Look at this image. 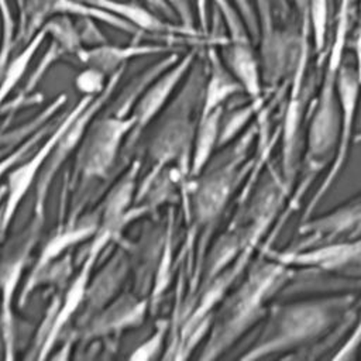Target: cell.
Wrapping results in <instances>:
<instances>
[{"mask_svg":"<svg viewBox=\"0 0 361 361\" xmlns=\"http://www.w3.org/2000/svg\"><path fill=\"white\" fill-rule=\"evenodd\" d=\"M257 135L258 124H251L234 141L219 148L203 171L190 179L185 212L189 231L180 252V258L186 257V272L190 274L189 300L199 288L200 269L213 230L238 185L254 166L255 158L248 161V155Z\"/></svg>","mask_w":361,"mask_h":361,"instance_id":"obj_1","label":"cell"},{"mask_svg":"<svg viewBox=\"0 0 361 361\" xmlns=\"http://www.w3.org/2000/svg\"><path fill=\"white\" fill-rule=\"evenodd\" d=\"M358 299V295L347 292L269 306L262 330L240 358L257 360L305 350L313 358L316 350L331 348L354 326L360 313Z\"/></svg>","mask_w":361,"mask_h":361,"instance_id":"obj_2","label":"cell"},{"mask_svg":"<svg viewBox=\"0 0 361 361\" xmlns=\"http://www.w3.org/2000/svg\"><path fill=\"white\" fill-rule=\"evenodd\" d=\"M295 268L264 254L251 262L240 285L227 293L213 313L200 360H214L233 347L254 324L265 317L269 300L295 278Z\"/></svg>","mask_w":361,"mask_h":361,"instance_id":"obj_3","label":"cell"},{"mask_svg":"<svg viewBox=\"0 0 361 361\" xmlns=\"http://www.w3.org/2000/svg\"><path fill=\"white\" fill-rule=\"evenodd\" d=\"M353 3L350 0H341L340 10L337 14L336 34L330 47L329 59L326 65V72L320 85L319 94L314 100L307 142L305 152V169L302 180H299L298 189L290 199L288 209L299 207V202L303 193L309 189L316 173L323 171L327 161L334 155L338 128H340V104L337 94V75L344 61V48L347 44L350 17H351Z\"/></svg>","mask_w":361,"mask_h":361,"instance_id":"obj_4","label":"cell"},{"mask_svg":"<svg viewBox=\"0 0 361 361\" xmlns=\"http://www.w3.org/2000/svg\"><path fill=\"white\" fill-rule=\"evenodd\" d=\"M206 80V61H195L185 76L178 94L161 113V120L148 142L151 166L148 173H158L175 166L185 179H190L193 140L202 110Z\"/></svg>","mask_w":361,"mask_h":361,"instance_id":"obj_5","label":"cell"},{"mask_svg":"<svg viewBox=\"0 0 361 361\" xmlns=\"http://www.w3.org/2000/svg\"><path fill=\"white\" fill-rule=\"evenodd\" d=\"M134 123L133 114L118 113L110 106L107 110L103 107L92 118L76 148L72 173L65 179L68 193L75 190L76 195L71 204L80 197L83 189L94 182H104L118 171L123 145Z\"/></svg>","mask_w":361,"mask_h":361,"instance_id":"obj_6","label":"cell"},{"mask_svg":"<svg viewBox=\"0 0 361 361\" xmlns=\"http://www.w3.org/2000/svg\"><path fill=\"white\" fill-rule=\"evenodd\" d=\"M44 224L45 221L31 217L25 228L16 237L4 241L6 244L0 250V310L6 341V360L16 358L14 299L31 254L39 241Z\"/></svg>","mask_w":361,"mask_h":361,"instance_id":"obj_7","label":"cell"},{"mask_svg":"<svg viewBox=\"0 0 361 361\" xmlns=\"http://www.w3.org/2000/svg\"><path fill=\"white\" fill-rule=\"evenodd\" d=\"M337 94H338V104H340V128H338V138L336 151L331 159V164L327 169V173L313 196L310 197L309 203L305 207L302 220H307L312 217L314 209L322 202V199L329 193L330 188L340 176L348 154L350 145L354 141V123L357 118V110L360 104L361 96V79L357 71L355 63H350L343 61L337 75Z\"/></svg>","mask_w":361,"mask_h":361,"instance_id":"obj_8","label":"cell"},{"mask_svg":"<svg viewBox=\"0 0 361 361\" xmlns=\"http://www.w3.org/2000/svg\"><path fill=\"white\" fill-rule=\"evenodd\" d=\"M261 251L295 269H312L338 278L361 279V235L338 238L303 250L262 248Z\"/></svg>","mask_w":361,"mask_h":361,"instance_id":"obj_9","label":"cell"},{"mask_svg":"<svg viewBox=\"0 0 361 361\" xmlns=\"http://www.w3.org/2000/svg\"><path fill=\"white\" fill-rule=\"evenodd\" d=\"M126 71V66L120 68L117 72L110 75L106 89L97 94L89 106L68 126V128L63 131V134L59 137L58 142L55 144L51 155L48 157L37 182H35V190H34V207H32V217H37L42 221H45V210H47V199L49 188L58 175L61 166L63 162L76 151L78 145L80 144L85 131L92 121V118L106 106V103L111 99L117 85L120 83V79L123 78V73Z\"/></svg>","mask_w":361,"mask_h":361,"instance_id":"obj_10","label":"cell"},{"mask_svg":"<svg viewBox=\"0 0 361 361\" xmlns=\"http://www.w3.org/2000/svg\"><path fill=\"white\" fill-rule=\"evenodd\" d=\"M93 99L94 97H90V96H82L80 100L59 121L55 123L54 128L39 142V145L25 159H23L17 166H14L8 172L7 182H6V197L3 202V228L6 235L8 233V228L13 223V219L18 206L21 204L30 188L35 185L59 137L63 134L68 126L89 106V103Z\"/></svg>","mask_w":361,"mask_h":361,"instance_id":"obj_11","label":"cell"},{"mask_svg":"<svg viewBox=\"0 0 361 361\" xmlns=\"http://www.w3.org/2000/svg\"><path fill=\"white\" fill-rule=\"evenodd\" d=\"M55 16L90 17L118 31L130 34L134 38L148 37L121 17L82 0H24L23 7L18 10L16 44L24 47L44 27V24Z\"/></svg>","mask_w":361,"mask_h":361,"instance_id":"obj_12","label":"cell"},{"mask_svg":"<svg viewBox=\"0 0 361 361\" xmlns=\"http://www.w3.org/2000/svg\"><path fill=\"white\" fill-rule=\"evenodd\" d=\"M196 56H197V48L195 47L193 49L188 51L182 58H179L171 68H168L159 76H157L145 87V90L142 92V94L140 96V99L137 100L131 111V114L135 118V123L123 145V151L120 157L121 168L128 166V158L134 147L137 145L138 140L141 138L142 133L151 124V121L155 120L162 113V109L166 107L175 89L185 79L192 65L195 63Z\"/></svg>","mask_w":361,"mask_h":361,"instance_id":"obj_13","label":"cell"},{"mask_svg":"<svg viewBox=\"0 0 361 361\" xmlns=\"http://www.w3.org/2000/svg\"><path fill=\"white\" fill-rule=\"evenodd\" d=\"M149 312V299L137 292H121L86 323L72 327L71 341L89 344L100 338L120 337L124 331L141 326Z\"/></svg>","mask_w":361,"mask_h":361,"instance_id":"obj_14","label":"cell"},{"mask_svg":"<svg viewBox=\"0 0 361 361\" xmlns=\"http://www.w3.org/2000/svg\"><path fill=\"white\" fill-rule=\"evenodd\" d=\"M131 271V259L126 247H120L106 259L99 272L89 281L83 302L73 319V326L78 327L86 323L92 316L110 303L118 293L124 281Z\"/></svg>","mask_w":361,"mask_h":361,"instance_id":"obj_15","label":"cell"},{"mask_svg":"<svg viewBox=\"0 0 361 361\" xmlns=\"http://www.w3.org/2000/svg\"><path fill=\"white\" fill-rule=\"evenodd\" d=\"M87 4L96 6L104 11H109L117 17H121L140 31L147 35H155L159 38H168L173 42H178L179 37L182 38H199L202 34L197 30H189L182 24H173L171 21L162 20L147 7L133 3V1H120V0H82Z\"/></svg>","mask_w":361,"mask_h":361,"instance_id":"obj_16","label":"cell"},{"mask_svg":"<svg viewBox=\"0 0 361 361\" xmlns=\"http://www.w3.org/2000/svg\"><path fill=\"white\" fill-rule=\"evenodd\" d=\"M135 38L131 44L127 45H114L104 42L94 47H85L76 55L75 61L83 66H92L107 76L117 72L120 68L127 66V62L148 55H164L172 51H178L173 44H141Z\"/></svg>","mask_w":361,"mask_h":361,"instance_id":"obj_17","label":"cell"},{"mask_svg":"<svg viewBox=\"0 0 361 361\" xmlns=\"http://www.w3.org/2000/svg\"><path fill=\"white\" fill-rule=\"evenodd\" d=\"M100 223V212L96 209L92 213L83 214L73 221H65L59 224L54 234L42 245L38 258L30 269V274L38 272L41 268L62 257L71 247L78 245L86 240H90L96 233Z\"/></svg>","mask_w":361,"mask_h":361,"instance_id":"obj_18","label":"cell"},{"mask_svg":"<svg viewBox=\"0 0 361 361\" xmlns=\"http://www.w3.org/2000/svg\"><path fill=\"white\" fill-rule=\"evenodd\" d=\"M216 45L217 42L212 41L206 47V80L200 116L209 114L219 107H224L230 97L244 92L217 52Z\"/></svg>","mask_w":361,"mask_h":361,"instance_id":"obj_19","label":"cell"},{"mask_svg":"<svg viewBox=\"0 0 361 361\" xmlns=\"http://www.w3.org/2000/svg\"><path fill=\"white\" fill-rule=\"evenodd\" d=\"M224 48L223 61L241 85L244 93L251 100L262 99V75L259 58L255 55L251 41L230 42L221 45Z\"/></svg>","mask_w":361,"mask_h":361,"instance_id":"obj_20","label":"cell"},{"mask_svg":"<svg viewBox=\"0 0 361 361\" xmlns=\"http://www.w3.org/2000/svg\"><path fill=\"white\" fill-rule=\"evenodd\" d=\"M224 107H219L209 114L200 116L195 133L193 149H192V162H190V178L197 176L209 159L213 157L219 144V131L220 120L223 116Z\"/></svg>","mask_w":361,"mask_h":361,"instance_id":"obj_21","label":"cell"},{"mask_svg":"<svg viewBox=\"0 0 361 361\" xmlns=\"http://www.w3.org/2000/svg\"><path fill=\"white\" fill-rule=\"evenodd\" d=\"M165 241L164 247L159 255V261L155 269L154 281H152V288L151 293L148 296L149 299V313H155L164 293L166 292L168 286L172 282V275L176 268L173 264V240H175V214H173V207L169 209L168 216H166V224H165Z\"/></svg>","mask_w":361,"mask_h":361,"instance_id":"obj_22","label":"cell"},{"mask_svg":"<svg viewBox=\"0 0 361 361\" xmlns=\"http://www.w3.org/2000/svg\"><path fill=\"white\" fill-rule=\"evenodd\" d=\"M66 100H68V96L65 93H61L27 123L11 130L6 128V124L1 126L0 127V157L6 155L8 151L16 148L30 135H32L37 130L48 124L49 120L66 104Z\"/></svg>","mask_w":361,"mask_h":361,"instance_id":"obj_23","label":"cell"},{"mask_svg":"<svg viewBox=\"0 0 361 361\" xmlns=\"http://www.w3.org/2000/svg\"><path fill=\"white\" fill-rule=\"evenodd\" d=\"M261 107H262V99L261 100L250 99L248 103L241 104L238 107H233L230 110L224 109L220 120L217 149L234 141L248 127V123L251 121V118L259 113Z\"/></svg>","mask_w":361,"mask_h":361,"instance_id":"obj_24","label":"cell"},{"mask_svg":"<svg viewBox=\"0 0 361 361\" xmlns=\"http://www.w3.org/2000/svg\"><path fill=\"white\" fill-rule=\"evenodd\" d=\"M44 28L47 31V37L49 35L51 41L56 42L63 49L66 61H75L80 49L85 48L72 16H55L44 24Z\"/></svg>","mask_w":361,"mask_h":361,"instance_id":"obj_25","label":"cell"},{"mask_svg":"<svg viewBox=\"0 0 361 361\" xmlns=\"http://www.w3.org/2000/svg\"><path fill=\"white\" fill-rule=\"evenodd\" d=\"M17 24L13 17L8 0H0V83L4 79L16 44Z\"/></svg>","mask_w":361,"mask_h":361,"instance_id":"obj_26","label":"cell"},{"mask_svg":"<svg viewBox=\"0 0 361 361\" xmlns=\"http://www.w3.org/2000/svg\"><path fill=\"white\" fill-rule=\"evenodd\" d=\"M52 123L45 124L44 127H41L39 130H37L32 135H30L27 140H24L21 144H18L16 148H13L11 151H8L6 155L0 157V179L6 175H8V172L17 166L23 159H25L38 145L39 142L49 134V131L54 128V126H51Z\"/></svg>","mask_w":361,"mask_h":361,"instance_id":"obj_27","label":"cell"},{"mask_svg":"<svg viewBox=\"0 0 361 361\" xmlns=\"http://www.w3.org/2000/svg\"><path fill=\"white\" fill-rule=\"evenodd\" d=\"M212 3L214 4L217 13L223 18L224 25L228 31L227 41L244 42L252 39L243 16L234 3H231L230 0H212Z\"/></svg>","mask_w":361,"mask_h":361,"instance_id":"obj_28","label":"cell"},{"mask_svg":"<svg viewBox=\"0 0 361 361\" xmlns=\"http://www.w3.org/2000/svg\"><path fill=\"white\" fill-rule=\"evenodd\" d=\"M59 61H66V54L63 52V49L54 41L49 42L48 48L45 49V52L42 54L39 62L37 63V66L34 68V71L31 72V75L28 76L25 85L23 86L21 92L18 94L24 96V97H31L32 92L35 90V87L38 86V83L41 82V79L45 76V73L48 72V69L59 62Z\"/></svg>","mask_w":361,"mask_h":361,"instance_id":"obj_29","label":"cell"},{"mask_svg":"<svg viewBox=\"0 0 361 361\" xmlns=\"http://www.w3.org/2000/svg\"><path fill=\"white\" fill-rule=\"evenodd\" d=\"M171 331V322L166 319H161L155 324L154 333L138 347L134 348V351L128 355L130 360L135 361H149L162 353V347L165 343V338L169 336Z\"/></svg>","mask_w":361,"mask_h":361,"instance_id":"obj_30","label":"cell"},{"mask_svg":"<svg viewBox=\"0 0 361 361\" xmlns=\"http://www.w3.org/2000/svg\"><path fill=\"white\" fill-rule=\"evenodd\" d=\"M310 31L313 35L314 49L317 54H322L326 45V32H327V16L329 6L327 0H306Z\"/></svg>","mask_w":361,"mask_h":361,"instance_id":"obj_31","label":"cell"},{"mask_svg":"<svg viewBox=\"0 0 361 361\" xmlns=\"http://www.w3.org/2000/svg\"><path fill=\"white\" fill-rule=\"evenodd\" d=\"M109 78L110 76L96 68L85 66L75 78V87L82 96L96 97L106 89Z\"/></svg>","mask_w":361,"mask_h":361,"instance_id":"obj_32","label":"cell"},{"mask_svg":"<svg viewBox=\"0 0 361 361\" xmlns=\"http://www.w3.org/2000/svg\"><path fill=\"white\" fill-rule=\"evenodd\" d=\"M82 42L85 47H94L104 42H109V39L103 35V32L97 28L96 20L90 17H79L76 21Z\"/></svg>","mask_w":361,"mask_h":361,"instance_id":"obj_33","label":"cell"},{"mask_svg":"<svg viewBox=\"0 0 361 361\" xmlns=\"http://www.w3.org/2000/svg\"><path fill=\"white\" fill-rule=\"evenodd\" d=\"M233 3L237 6L238 11L241 13L251 38L258 39V35H259L258 17H257V13L254 11V7L250 3V0H233Z\"/></svg>","mask_w":361,"mask_h":361,"instance_id":"obj_34","label":"cell"},{"mask_svg":"<svg viewBox=\"0 0 361 361\" xmlns=\"http://www.w3.org/2000/svg\"><path fill=\"white\" fill-rule=\"evenodd\" d=\"M165 3L173 10L175 16L179 18V24L189 30H196L193 11L189 0H165Z\"/></svg>","mask_w":361,"mask_h":361,"instance_id":"obj_35","label":"cell"},{"mask_svg":"<svg viewBox=\"0 0 361 361\" xmlns=\"http://www.w3.org/2000/svg\"><path fill=\"white\" fill-rule=\"evenodd\" d=\"M147 6H149L152 10L162 13L165 17L172 18L175 16L173 10L165 3V0H142Z\"/></svg>","mask_w":361,"mask_h":361,"instance_id":"obj_36","label":"cell"},{"mask_svg":"<svg viewBox=\"0 0 361 361\" xmlns=\"http://www.w3.org/2000/svg\"><path fill=\"white\" fill-rule=\"evenodd\" d=\"M0 360H6V341H4V330H3L1 310H0Z\"/></svg>","mask_w":361,"mask_h":361,"instance_id":"obj_37","label":"cell"},{"mask_svg":"<svg viewBox=\"0 0 361 361\" xmlns=\"http://www.w3.org/2000/svg\"><path fill=\"white\" fill-rule=\"evenodd\" d=\"M7 235L4 233V228H3V203L0 204V245L6 241Z\"/></svg>","mask_w":361,"mask_h":361,"instance_id":"obj_38","label":"cell"},{"mask_svg":"<svg viewBox=\"0 0 361 361\" xmlns=\"http://www.w3.org/2000/svg\"><path fill=\"white\" fill-rule=\"evenodd\" d=\"M4 197H6V183H1L0 185V204L4 202Z\"/></svg>","mask_w":361,"mask_h":361,"instance_id":"obj_39","label":"cell"},{"mask_svg":"<svg viewBox=\"0 0 361 361\" xmlns=\"http://www.w3.org/2000/svg\"><path fill=\"white\" fill-rule=\"evenodd\" d=\"M23 3H24V0H16V4H17V8H18V10L23 7Z\"/></svg>","mask_w":361,"mask_h":361,"instance_id":"obj_40","label":"cell"},{"mask_svg":"<svg viewBox=\"0 0 361 361\" xmlns=\"http://www.w3.org/2000/svg\"><path fill=\"white\" fill-rule=\"evenodd\" d=\"M354 142H361V133H358V134L354 137Z\"/></svg>","mask_w":361,"mask_h":361,"instance_id":"obj_41","label":"cell"}]
</instances>
